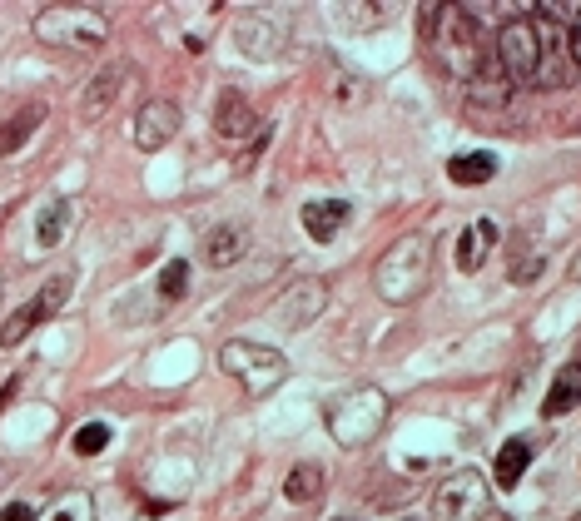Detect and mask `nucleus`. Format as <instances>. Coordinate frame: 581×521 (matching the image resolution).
I'll return each mask as SVG.
<instances>
[{
	"label": "nucleus",
	"mask_w": 581,
	"mask_h": 521,
	"mask_svg": "<svg viewBox=\"0 0 581 521\" xmlns=\"http://www.w3.org/2000/svg\"><path fill=\"white\" fill-rule=\"evenodd\" d=\"M428 273H433V234H403L373 263V288H378L383 303L408 308L428 288Z\"/></svg>",
	"instance_id": "1"
},
{
	"label": "nucleus",
	"mask_w": 581,
	"mask_h": 521,
	"mask_svg": "<svg viewBox=\"0 0 581 521\" xmlns=\"http://www.w3.org/2000/svg\"><path fill=\"white\" fill-rule=\"evenodd\" d=\"M428 45H433L437 65L447 75H457L462 85L482 70V35H477V15L467 5H433L428 10Z\"/></svg>",
	"instance_id": "2"
},
{
	"label": "nucleus",
	"mask_w": 581,
	"mask_h": 521,
	"mask_svg": "<svg viewBox=\"0 0 581 521\" xmlns=\"http://www.w3.org/2000/svg\"><path fill=\"white\" fill-rule=\"evenodd\" d=\"M35 40L65 55H90V50H105L110 15L95 5H45L35 10Z\"/></svg>",
	"instance_id": "3"
},
{
	"label": "nucleus",
	"mask_w": 581,
	"mask_h": 521,
	"mask_svg": "<svg viewBox=\"0 0 581 521\" xmlns=\"http://www.w3.org/2000/svg\"><path fill=\"white\" fill-rule=\"evenodd\" d=\"M388 412H393V402H388L383 388H353L328 402L323 422H328V437L353 452V447H368L388 427Z\"/></svg>",
	"instance_id": "4"
},
{
	"label": "nucleus",
	"mask_w": 581,
	"mask_h": 521,
	"mask_svg": "<svg viewBox=\"0 0 581 521\" xmlns=\"http://www.w3.org/2000/svg\"><path fill=\"white\" fill-rule=\"evenodd\" d=\"M219 373H224V378H234L249 397H264V392L284 388L289 363H284V353H274V348H264V343L234 338V343H224V348H219Z\"/></svg>",
	"instance_id": "5"
},
{
	"label": "nucleus",
	"mask_w": 581,
	"mask_h": 521,
	"mask_svg": "<svg viewBox=\"0 0 581 521\" xmlns=\"http://www.w3.org/2000/svg\"><path fill=\"white\" fill-rule=\"evenodd\" d=\"M537 65H542V35L532 25V15H517L497 30V70L512 85H537Z\"/></svg>",
	"instance_id": "6"
},
{
	"label": "nucleus",
	"mask_w": 581,
	"mask_h": 521,
	"mask_svg": "<svg viewBox=\"0 0 581 521\" xmlns=\"http://www.w3.org/2000/svg\"><path fill=\"white\" fill-rule=\"evenodd\" d=\"M70 288H75V273H70V268H65V273H50V283H45L30 303H20V308L0 323V343H5V348H20V343H25V338H30L45 318H55V313L65 308Z\"/></svg>",
	"instance_id": "7"
},
{
	"label": "nucleus",
	"mask_w": 581,
	"mask_h": 521,
	"mask_svg": "<svg viewBox=\"0 0 581 521\" xmlns=\"http://www.w3.org/2000/svg\"><path fill=\"white\" fill-rule=\"evenodd\" d=\"M239 35V50L254 55V60H279L289 50V10L279 5H249L234 25Z\"/></svg>",
	"instance_id": "8"
},
{
	"label": "nucleus",
	"mask_w": 581,
	"mask_h": 521,
	"mask_svg": "<svg viewBox=\"0 0 581 521\" xmlns=\"http://www.w3.org/2000/svg\"><path fill=\"white\" fill-rule=\"evenodd\" d=\"M487 512V482L482 472H452L433 497V521H477Z\"/></svg>",
	"instance_id": "9"
},
{
	"label": "nucleus",
	"mask_w": 581,
	"mask_h": 521,
	"mask_svg": "<svg viewBox=\"0 0 581 521\" xmlns=\"http://www.w3.org/2000/svg\"><path fill=\"white\" fill-rule=\"evenodd\" d=\"M323 303H328V288H323V278H298L289 293L274 303V318H279V328L298 333V328H308V323L323 313Z\"/></svg>",
	"instance_id": "10"
},
{
	"label": "nucleus",
	"mask_w": 581,
	"mask_h": 521,
	"mask_svg": "<svg viewBox=\"0 0 581 521\" xmlns=\"http://www.w3.org/2000/svg\"><path fill=\"white\" fill-rule=\"evenodd\" d=\"M135 144L154 154V149H164L174 134H179V105L174 100H145L140 105V115H135Z\"/></svg>",
	"instance_id": "11"
},
{
	"label": "nucleus",
	"mask_w": 581,
	"mask_h": 521,
	"mask_svg": "<svg viewBox=\"0 0 581 521\" xmlns=\"http://www.w3.org/2000/svg\"><path fill=\"white\" fill-rule=\"evenodd\" d=\"M214 130L224 134V139H244V134H254L259 130V110H254V100H249L244 90H224L219 105H214Z\"/></svg>",
	"instance_id": "12"
},
{
	"label": "nucleus",
	"mask_w": 581,
	"mask_h": 521,
	"mask_svg": "<svg viewBox=\"0 0 581 521\" xmlns=\"http://www.w3.org/2000/svg\"><path fill=\"white\" fill-rule=\"evenodd\" d=\"M348 199H313V204H303V229L318 239V244H333L338 234H343V224H348Z\"/></svg>",
	"instance_id": "13"
},
{
	"label": "nucleus",
	"mask_w": 581,
	"mask_h": 521,
	"mask_svg": "<svg viewBox=\"0 0 581 521\" xmlns=\"http://www.w3.org/2000/svg\"><path fill=\"white\" fill-rule=\"evenodd\" d=\"M125 75H130V65H105V70L85 85V95H80V115H85V120H100V115L115 105V95H120Z\"/></svg>",
	"instance_id": "14"
},
{
	"label": "nucleus",
	"mask_w": 581,
	"mask_h": 521,
	"mask_svg": "<svg viewBox=\"0 0 581 521\" xmlns=\"http://www.w3.org/2000/svg\"><path fill=\"white\" fill-rule=\"evenodd\" d=\"M70 224H75V199H50L45 209H40V219H35V244L40 249H60L65 244V234H70Z\"/></svg>",
	"instance_id": "15"
},
{
	"label": "nucleus",
	"mask_w": 581,
	"mask_h": 521,
	"mask_svg": "<svg viewBox=\"0 0 581 521\" xmlns=\"http://www.w3.org/2000/svg\"><path fill=\"white\" fill-rule=\"evenodd\" d=\"M244 244H249V229L244 224H219V229L204 234V263L209 268H229V263L244 254Z\"/></svg>",
	"instance_id": "16"
},
{
	"label": "nucleus",
	"mask_w": 581,
	"mask_h": 521,
	"mask_svg": "<svg viewBox=\"0 0 581 521\" xmlns=\"http://www.w3.org/2000/svg\"><path fill=\"white\" fill-rule=\"evenodd\" d=\"M492 244H497V224H492V219L467 224L462 239H457V268H462V273H477V268L487 263V249H492Z\"/></svg>",
	"instance_id": "17"
},
{
	"label": "nucleus",
	"mask_w": 581,
	"mask_h": 521,
	"mask_svg": "<svg viewBox=\"0 0 581 521\" xmlns=\"http://www.w3.org/2000/svg\"><path fill=\"white\" fill-rule=\"evenodd\" d=\"M572 407H581V358L552 378V392L542 397V417H567Z\"/></svg>",
	"instance_id": "18"
},
{
	"label": "nucleus",
	"mask_w": 581,
	"mask_h": 521,
	"mask_svg": "<svg viewBox=\"0 0 581 521\" xmlns=\"http://www.w3.org/2000/svg\"><path fill=\"white\" fill-rule=\"evenodd\" d=\"M467 100H472V105H487V110H502V105L512 100V80H507L502 70H487V65H482V70L467 80Z\"/></svg>",
	"instance_id": "19"
},
{
	"label": "nucleus",
	"mask_w": 581,
	"mask_h": 521,
	"mask_svg": "<svg viewBox=\"0 0 581 521\" xmlns=\"http://www.w3.org/2000/svg\"><path fill=\"white\" fill-rule=\"evenodd\" d=\"M40 120H45V105H25V110H15L10 120H0V159L15 154L30 134L40 130Z\"/></svg>",
	"instance_id": "20"
},
{
	"label": "nucleus",
	"mask_w": 581,
	"mask_h": 521,
	"mask_svg": "<svg viewBox=\"0 0 581 521\" xmlns=\"http://www.w3.org/2000/svg\"><path fill=\"white\" fill-rule=\"evenodd\" d=\"M527 462H532V447L527 442H502V452H497V462H492V477H497V487L502 492H512L517 482H522V472H527Z\"/></svg>",
	"instance_id": "21"
},
{
	"label": "nucleus",
	"mask_w": 581,
	"mask_h": 521,
	"mask_svg": "<svg viewBox=\"0 0 581 521\" xmlns=\"http://www.w3.org/2000/svg\"><path fill=\"white\" fill-rule=\"evenodd\" d=\"M284 497H289L293 507L318 502V497H323V467H318V462H298L289 472V482H284Z\"/></svg>",
	"instance_id": "22"
},
{
	"label": "nucleus",
	"mask_w": 581,
	"mask_h": 521,
	"mask_svg": "<svg viewBox=\"0 0 581 521\" xmlns=\"http://www.w3.org/2000/svg\"><path fill=\"white\" fill-rule=\"evenodd\" d=\"M492 174H497V154H452L447 159L452 184H487Z\"/></svg>",
	"instance_id": "23"
},
{
	"label": "nucleus",
	"mask_w": 581,
	"mask_h": 521,
	"mask_svg": "<svg viewBox=\"0 0 581 521\" xmlns=\"http://www.w3.org/2000/svg\"><path fill=\"white\" fill-rule=\"evenodd\" d=\"M35 521H95V497L90 492H60L45 512H35Z\"/></svg>",
	"instance_id": "24"
},
{
	"label": "nucleus",
	"mask_w": 581,
	"mask_h": 521,
	"mask_svg": "<svg viewBox=\"0 0 581 521\" xmlns=\"http://www.w3.org/2000/svg\"><path fill=\"white\" fill-rule=\"evenodd\" d=\"M557 20H562V50H567V65L581 70V5H552Z\"/></svg>",
	"instance_id": "25"
},
{
	"label": "nucleus",
	"mask_w": 581,
	"mask_h": 521,
	"mask_svg": "<svg viewBox=\"0 0 581 521\" xmlns=\"http://www.w3.org/2000/svg\"><path fill=\"white\" fill-rule=\"evenodd\" d=\"M184 293H189V263L169 259L159 268V303H179Z\"/></svg>",
	"instance_id": "26"
},
{
	"label": "nucleus",
	"mask_w": 581,
	"mask_h": 521,
	"mask_svg": "<svg viewBox=\"0 0 581 521\" xmlns=\"http://www.w3.org/2000/svg\"><path fill=\"white\" fill-rule=\"evenodd\" d=\"M388 15V5H333V20H343V25H353V30H368V25H378Z\"/></svg>",
	"instance_id": "27"
},
{
	"label": "nucleus",
	"mask_w": 581,
	"mask_h": 521,
	"mask_svg": "<svg viewBox=\"0 0 581 521\" xmlns=\"http://www.w3.org/2000/svg\"><path fill=\"white\" fill-rule=\"evenodd\" d=\"M110 447V422H85L80 432H75V452L80 457H100Z\"/></svg>",
	"instance_id": "28"
},
{
	"label": "nucleus",
	"mask_w": 581,
	"mask_h": 521,
	"mask_svg": "<svg viewBox=\"0 0 581 521\" xmlns=\"http://www.w3.org/2000/svg\"><path fill=\"white\" fill-rule=\"evenodd\" d=\"M0 521H35V507H25V502H10V507L0 512Z\"/></svg>",
	"instance_id": "29"
},
{
	"label": "nucleus",
	"mask_w": 581,
	"mask_h": 521,
	"mask_svg": "<svg viewBox=\"0 0 581 521\" xmlns=\"http://www.w3.org/2000/svg\"><path fill=\"white\" fill-rule=\"evenodd\" d=\"M577 521H581V517H577Z\"/></svg>",
	"instance_id": "30"
}]
</instances>
